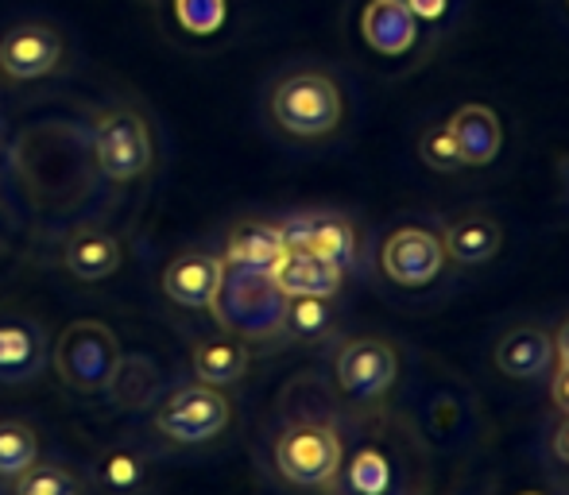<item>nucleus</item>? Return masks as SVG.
<instances>
[{"instance_id":"nucleus-23","label":"nucleus","mask_w":569,"mask_h":495,"mask_svg":"<svg viewBox=\"0 0 569 495\" xmlns=\"http://www.w3.org/2000/svg\"><path fill=\"white\" fill-rule=\"evenodd\" d=\"M333 325L330 299H315V294H299V299H287V317L283 333L299 341H322Z\"/></svg>"},{"instance_id":"nucleus-24","label":"nucleus","mask_w":569,"mask_h":495,"mask_svg":"<svg viewBox=\"0 0 569 495\" xmlns=\"http://www.w3.org/2000/svg\"><path fill=\"white\" fill-rule=\"evenodd\" d=\"M39 461V437L23 422H0V476L16 481Z\"/></svg>"},{"instance_id":"nucleus-27","label":"nucleus","mask_w":569,"mask_h":495,"mask_svg":"<svg viewBox=\"0 0 569 495\" xmlns=\"http://www.w3.org/2000/svg\"><path fill=\"white\" fill-rule=\"evenodd\" d=\"M16 481V495H78V481L59 465H31Z\"/></svg>"},{"instance_id":"nucleus-12","label":"nucleus","mask_w":569,"mask_h":495,"mask_svg":"<svg viewBox=\"0 0 569 495\" xmlns=\"http://www.w3.org/2000/svg\"><path fill=\"white\" fill-rule=\"evenodd\" d=\"M271 279L287 299H299V294H315V299H333L345 286V267L333 260L307 252V248H287L276 263H271Z\"/></svg>"},{"instance_id":"nucleus-20","label":"nucleus","mask_w":569,"mask_h":495,"mask_svg":"<svg viewBox=\"0 0 569 495\" xmlns=\"http://www.w3.org/2000/svg\"><path fill=\"white\" fill-rule=\"evenodd\" d=\"M198 383H210V387H229V383L244 380L248 372V345L240 337H206L190 353Z\"/></svg>"},{"instance_id":"nucleus-10","label":"nucleus","mask_w":569,"mask_h":495,"mask_svg":"<svg viewBox=\"0 0 569 495\" xmlns=\"http://www.w3.org/2000/svg\"><path fill=\"white\" fill-rule=\"evenodd\" d=\"M62 39L47 23H20L0 39V70L16 82H31L59 67Z\"/></svg>"},{"instance_id":"nucleus-33","label":"nucleus","mask_w":569,"mask_h":495,"mask_svg":"<svg viewBox=\"0 0 569 495\" xmlns=\"http://www.w3.org/2000/svg\"><path fill=\"white\" fill-rule=\"evenodd\" d=\"M523 495H542V492H523Z\"/></svg>"},{"instance_id":"nucleus-8","label":"nucleus","mask_w":569,"mask_h":495,"mask_svg":"<svg viewBox=\"0 0 569 495\" xmlns=\"http://www.w3.org/2000/svg\"><path fill=\"white\" fill-rule=\"evenodd\" d=\"M333 372H338V387L357 403H372V398L388 395L391 383L399 375V356L388 341L380 337H360L341 345L338 361H333Z\"/></svg>"},{"instance_id":"nucleus-29","label":"nucleus","mask_w":569,"mask_h":495,"mask_svg":"<svg viewBox=\"0 0 569 495\" xmlns=\"http://www.w3.org/2000/svg\"><path fill=\"white\" fill-rule=\"evenodd\" d=\"M550 398L558 403V411L569 414V364H558L555 380H550Z\"/></svg>"},{"instance_id":"nucleus-18","label":"nucleus","mask_w":569,"mask_h":495,"mask_svg":"<svg viewBox=\"0 0 569 495\" xmlns=\"http://www.w3.org/2000/svg\"><path fill=\"white\" fill-rule=\"evenodd\" d=\"M446 260L461 263V267H480V263L496 260L503 248V229L485 213H465L442 229Z\"/></svg>"},{"instance_id":"nucleus-30","label":"nucleus","mask_w":569,"mask_h":495,"mask_svg":"<svg viewBox=\"0 0 569 495\" xmlns=\"http://www.w3.org/2000/svg\"><path fill=\"white\" fill-rule=\"evenodd\" d=\"M407 8L415 12V20H442L450 0H407Z\"/></svg>"},{"instance_id":"nucleus-22","label":"nucleus","mask_w":569,"mask_h":495,"mask_svg":"<svg viewBox=\"0 0 569 495\" xmlns=\"http://www.w3.org/2000/svg\"><path fill=\"white\" fill-rule=\"evenodd\" d=\"M106 391L117 398L120 406H128V411L148 406L159 391V368L148 361V356H128L124 361V353H120V364H117V372H113V380H109Z\"/></svg>"},{"instance_id":"nucleus-11","label":"nucleus","mask_w":569,"mask_h":495,"mask_svg":"<svg viewBox=\"0 0 569 495\" xmlns=\"http://www.w3.org/2000/svg\"><path fill=\"white\" fill-rule=\"evenodd\" d=\"M221 275H226V260L206 252V248H194V252H182L163 271V294L171 302H179V306L210 310L213 294L221 286Z\"/></svg>"},{"instance_id":"nucleus-15","label":"nucleus","mask_w":569,"mask_h":495,"mask_svg":"<svg viewBox=\"0 0 569 495\" xmlns=\"http://www.w3.org/2000/svg\"><path fill=\"white\" fill-rule=\"evenodd\" d=\"M450 132L457 143V155H461V166H488L496 163L503 148V128L500 117L488 105H461L450 117Z\"/></svg>"},{"instance_id":"nucleus-28","label":"nucleus","mask_w":569,"mask_h":495,"mask_svg":"<svg viewBox=\"0 0 569 495\" xmlns=\"http://www.w3.org/2000/svg\"><path fill=\"white\" fill-rule=\"evenodd\" d=\"M174 16L194 36H213L226 23V0H174Z\"/></svg>"},{"instance_id":"nucleus-7","label":"nucleus","mask_w":569,"mask_h":495,"mask_svg":"<svg viewBox=\"0 0 569 495\" xmlns=\"http://www.w3.org/2000/svg\"><path fill=\"white\" fill-rule=\"evenodd\" d=\"M380 267L396 286H430L446 267L442 236L422 225H403L383 241Z\"/></svg>"},{"instance_id":"nucleus-1","label":"nucleus","mask_w":569,"mask_h":495,"mask_svg":"<svg viewBox=\"0 0 569 495\" xmlns=\"http://www.w3.org/2000/svg\"><path fill=\"white\" fill-rule=\"evenodd\" d=\"M213 322L240 341H276L283 337L287 294L276 286L271 271L226 263L221 286L210 302Z\"/></svg>"},{"instance_id":"nucleus-9","label":"nucleus","mask_w":569,"mask_h":495,"mask_svg":"<svg viewBox=\"0 0 569 495\" xmlns=\"http://www.w3.org/2000/svg\"><path fill=\"white\" fill-rule=\"evenodd\" d=\"M279 229H283L287 248H307L345 271L357 263V229L338 213H299V218H287Z\"/></svg>"},{"instance_id":"nucleus-16","label":"nucleus","mask_w":569,"mask_h":495,"mask_svg":"<svg viewBox=\"0 0 569 495\" xmlns=\"http://www.w3.org/2000/svg\"><path fill=\"white\" fill-rule=\"evenodd\" d=\"M496 368L511 380H539L555 368V337L539 325H519L496 345Z\"/></svg>"},{"instance_id":"nucleus-5","label":"nucleus","mask_w":569,"mask_h":495,"mask_svg":"<svg viewBox=\"0 0 569 495\" xmlns=\"http://www.w3.org/2000/svg\"><path fill=\"white\" fill-rule=\"evenodd\" d=\"M120 364V341L101 322H74L54 345V372L62 383L82 395H98L109 387Z\"/></svg>"},{"instance_id":"nucleus-13","label":"nucleus","mask_w":569,"mask_h":495,"mask_svg":"<svg viewBox=\"0 0 569 495\" xmlns=\"http://www.w3.org/2000/svg\"><path fill=\"white\" fill-rule=\"evenodd\" d=\"M47 368V337L36 322L28 317H8L0 322V383L16 387V383L39 380Z\"/></svg>"},{"instance_id":"nucleus-2","label":"nucleus","mask_w":569,"mask_h":495,"mask_svg":"<svg viewBox=\"0 0 569 495\" xmlns=\"http://www.w3.org/2000/svg\"><path fill=\"white\" fill-rule=\"evenodd\" d=\"M271 117L287 135H299V140L330 135L341 124V90L333 85V78L302 70L276 85Z\"/></svg>"},{"instance_id":"nucleus-32","label":"nucleus","mask_w":569,"mask_h":495,"mask_svg":"<svg viewBox=\"0 0 569 495\" xmlns=\"http://www.w3.org/2000/svg\"><path fill=\"white\" fill-rule=\"evenodd\" d=\"M550 337H555V364H569V317L558 325V333H550Z\"/></svg>"},{"instance_id":"nucleus-4","label":"nucleus","mask_w":569,"mask_h":495,"mask_svg":"<svg viewBox=\"0 0 569 495\" xmlns=\"http://www.w3.org/2000/svg\"><path fill=\"white\" fill-rule=\"evenodd\" d=\"M341 461V437L326 422H295L276 437V468L295 488H330Z\"/></svg>"},{"instance_id":"nucleus-26","label":"nucleus","mask_w":569,"mask_h":495,"mask_svg":"<svg viewBox=\"0 0 569 495\" xmlns=\"http://www.w3.org/2000/svg\"><path fill=\"white\" fill-rule=\"evenodd\" d=\"M419 155L430 171H442V174H453L461 171V155H457V143H453V132L450 124H435L419 135Z\"/></svg>"},{"instance_id":"nucleus-17","label":"nucleus","mask_w":569,"mask_h":495,"mask_svg":"<svg viewBox=\"0 0 569 495\" xmlns=\"http://www.w3.org/2000/svg\"><path fill=\"white\" fill-rule=\"evenodd\" d=\"M333 495H396L399 473L396 461L380 445H360L349 461H341L338 476L330 484Z\"/></svg>"},{"instance_id":"nucleus-6","label":"nucleus","mask_w":569,"mask_h":495,"mask_svg":"<svg viewBox=\"0 0 569 495\" xmlns=\"http://www.w3.org/2000/svg\"><path fill=\"white\" fill-rule=\"evenodd\" d=\"M93 151H98V166L117 182L140 179L151 166V132L148 121L132 109H109L98 121L93 135Z\"/></svg>"},{"instance_id":"nucleus-21","label":"nucleus","mask_w":569,"mask_h":495,"mask_svg":"<svg viewBox=\"0 0 569 495\" xmlns=\"http://www.w3.org/2000/svg\"><path fill=\"white\" fill-rule=\"evenodd\" d=\"M120 267V244L106 233H82L67 244V271L82 283L109 279Z\"/></svg>"},{"instance_id":"nucleus-3","label":"nucleus","mask_w":569,"mask_h":495,"mask_svg":"<svg viewBox=\"0 0 569 495\" xmlns=\"http://www.w3.org/2000/svg\"><path fill=\"white\" fill-rule=\"evenodd\" d=\"M232 422V403L221 387L210 383H190L171 395H163L151 414V426L174 445H202L213 442L218 434H226Z\"/></svg>"},{"instance_id":"nucleus-31","label":"nucleus","mask_w":569,"mask_h":495,"mask_svg":"<svg viewBox=\"0 0 569 495\" xmlns=\"http://www.w3.org/2000/svg\"><path fill=\"white\" fill-rule=\"evenodd\" d=\"M555 457L562 461V468L569 473V414L558 422V430H555Z\"/></svg>"},{"instance_id":"nucleus-19","label":"nucleus","mask_w":569,"mask_h":495,"mask_svg":"<svg viewBox=\"0 0 569 495\" xmlns=\"http://www.w3.org/2000/svg\"><path fill=\"white\" fill-rule=\"evenodd\" d=\"M287 252L283 229L271 225V221H240L229 233L226 244V263H237V267H256V271H271V263Z\"/></svg>"},{"instance_id":"nucleus-25","label":"nucleus","mask_w":569,"mask_h":495,"mask_svg":"<svg viewBox=\"0 0 569 495\" xmlns=\"http://www.w3.org/2000/svg\"><path fill=\"white\" fill-rule=\"evenodd\" d=\"M98 473H101V484H106L109 492L128 495V492H136L143 484L148 465H143V457H140V453H132V449H109L106 457H101Z\"/></svg>"},{"instance_id":"nucleus-14","label":"nucleus","mask_w":569,"mask_h":495,"mask_svg":"<svg viewBox=\"0 0 569 495\" xmlns=\"http://www.w3.org/2000/svg\"><path fill=\"white\" fill-rule=\"evenodd\" d=\"M360 31H365V43L388 59H399L419 43V20L407 8V0H368Z\"/></svg>"}]
</instances>
